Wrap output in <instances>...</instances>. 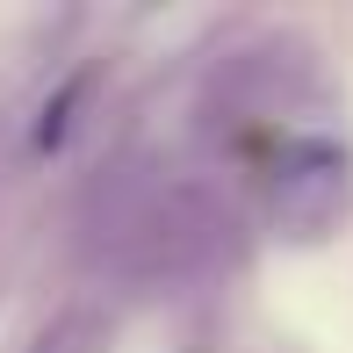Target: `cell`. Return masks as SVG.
<instances>
[]
</instances>
